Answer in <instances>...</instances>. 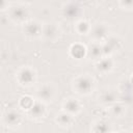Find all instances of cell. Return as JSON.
Instances as JSON below:
<instances>
[{"label": "cell", "instance_id": "cell-1", "mask_svg": "<svg viewBox=\"0 0 133 133\" xmlns=\"http://www.w3.org/2000/svg\"><path fill=\"white\" fill-rule=\"evenodd\" d=\"M71 87L76 95L80 97H87L96 90L97 81L89 73H82L72 79Z\"/></svg>", "mask_w": 133, "mask_h": 133}, {"label": "cell", "instance_id": "cell-2", "mask_svg": "<svg viewBox=\"0 0 133 133\" xmlns=\"http://www.w3.org/2000/svg\"><path fill=\"white\" fill-rule=\"evenodd\" d=\"M15 79L20 86L28 88L36 83L37 72L31 65H22L17 70L15 74Z\"/></svg>", "mask_w": 133, "mask_h": 133}, {"label": "cell", "instance_id": "cell-3", "mask_svg": "<svg viewBox=\"0 0 133 133\" xmlns=\"http://www.w3.org/2000/svg\"><path fill=\"white\" fill-rule=\"evenodd\" d=\"M58 95V87L53 82H44L41 85H38L34 91L35 99L48 104L53 103L56 100V97Z\"/></svg>", "mask_w": 133, "mask_h": 133}, {"label": "cell", "instance_id": "cell-4", "mask_svg": "<svg viewBox=\"0 0 133 133\" xmlns=\"http://www.w3.org/2000/svg\"><path fill=\"white\" fill-rule=\"evenodd\" d=\"M6 14H7V18L9 19V21L17 25H23L26 21L30 19L29 18L30 11H29L28 6L25 4H21V3L10 5Z\"/></svg>", "mask_w": 133, "mask_h": 133}, {"label": "cell", "instance_id": "cell-5", "mask_svg": "<svg viewBox=\"0 0 133 133\" xmlns=\"http://www.w3.org/2000/svg\"><path fill=\"white\" fill-rule=\"evenodd\" d=\"M110 25L106 22H96L91 24V28L89 31V38L91 42L104 43L111 34Z\"/></svg>", "mask_w": 133, "mask_h": 133}, {"label": "cell", "instance_id": "cell-6", "mask_svg": "<svg viewBox=\"0 0 133 133\" xmlns=\"http://www.w3.org/2000/svg\"><path fill=\"white\" fill-rule=\"evenodd\" d=\"M22 27V33L28 39H37L42 38L43 32V23L35 19H29L26 21Z\"/></svg>", "mask_w": 133, "mask_h": 133}, {"label": "cell", "instance_id": "cell-7", "mask_svg": "<svg viewBox=\"0 0 133 133\" xmlns=\"http://www.w3.org/2000/svg\"><path fill=\"white\" fill-rule=\"evenodd\" d=\"M97 101L99 105L102 107H109L113 103L119 101V94L118 90L114 87H106L103 88L97 96Z\"/></svg>", "mask_w": 133, "mask_h": 133}, {"label": "cell", "instance_id": "cell-8", "mask_svg": "<svg viewBox=\"0 0 133 133\" xmlns=\"http://www.w3.org/2000/svg\"><path fill=\"white\" fill-rule=\"evenodd\" d=\"M61 29L59 27V24L56 22H44L43 23V32H42V38L46 42L50 43H56L60 38Z\"/></svg>", "mask_w": 133, "mask_h": 133}, {"label": "cell", "instance_id": "cell-9", "mask_svg": "<svg viewBox=\"0 0 133 133\" xmlns=\"http://www.w3.org/2000/svg\"><path fill=\"white\" fill-rule=\"evenodd\" d=\"M22 122H23V114L19 109L8 108L4 110L2 113V123L7 127L10 128L19 127L21 126Z\"/></svg>", "mask_w": 133, "mask_h": 133}, {"label": "cell", "instance_id": "cell-10", "mask_svg": "<svg viewBox=\"0 0 133 133\" xmlns=\"http://www.w3.org/2000/svg\"><path fill=\"white\" fill-rule=\"evenodd\" d=\"M61 110L68 112L74 116H77L82 112L83 104L78 98L70 96V97H66L63 99V101L61 103Z\"/></svg>", "mask_w": 133, "mask_h": 133}, {"label": "cell", "instance_id": "cell-11", "mask_svg": "<svg viewBox=\"0 0 133 133\" xmlns=\"http://www.w3.org/2000/svg\"><path fill=\"white\" fill-rule=\"evenodd\" d=\"M27 115L34 121H41L43 118L46 117L47 113H48V109H47V104L35 99L33 105L29 108V110L26 112Z\"/></svg>", "mask_w": 133, "mask_h": 133}, {"label": "cell", "instance_id": "cell-12", "mask_svg": "<svg viewBox=\"0 0 133 133\" xmlns=\"http://www.w3.org/2000/svg\"><path fill=\"white\" fill-rule=\"evenodd\" d=\"M95 68L98 73L102 75H108L113 72L115 68V60L112 56H103L96 61Z\"/></svg>", "mask_w": 133, "mask_h": 133}, {"label": "cell", "instance_id": "cell-13", "mask_svg": "<svg viewBox=\"0 0 133 133\" xmlns=\"http://www.w3.org/2000/svg\"><path fill=\"white\" fill-rule=\"evenodd\" d=\"M103 44V52H104V56H112L115 52H117L118 50H121L123 42L119 37L117 36H112L110 35Z\"/></svg>", "mask_w": 133, "mask_h": 133}, {"label": "cell", "instance_id": "cell-14", "mask_svg": "<svg viewBox=\"0 0 133 133\" xmlns=\"http://www.w3.org/2000/svg\"><path fill=\"white\" fill-rule=\"evenodd\" d=\"M75 117L76 116H74V115H72V114H70V113H68L63 110H60L59 112H57L54 115V122L60 128L68 129V128H71L74 125Z\"/></svg>", "mask_w": 133, "mask_h": 133}, {"label": "cell", "instance_id": "cell-15", "mask_svg": "<svg viewBox=\"0 0 133 133\" xmlns=\"http://www.w3.org/2000/svg\"><path fill=\"white\" fill-rule=\"evenodd\" d=\"M61 11H62V16L65 19L76 20L81 14V6L77 3H75V2H69V3H65L62 6Z\"/></svg>", "mask_w": 133, "mask_h": 133}, {"label": "cell", "instance_id": "cell-16", "mask_svg": "<svg viewBox=\"0 0 133 133\" xmlns=\"http://www.w3.org/2000/svg\"><path fill=\"white\" fill-rule=\"evenodd\" d=\"M107 109H108V114L110 116L121 119L126 116L127 111H128V106L124 102L117 101V102L113 103L112 105H110L109 107H107Z\"/></svg>", "mask_w": 133, "mask_h": 133}, {"label": "cell", "instance_id": "cell-17", "mask_svg": "<svg viewBox=\"0 0 133 133\" xmlns=\"http://www.w3.org/2000/svg\"><path fill=\"white\" fill-rule=\"evenodd\" d=\"M87 47V57L94 60H98L104 56L103 52V44L98 42H91L86 46Z\"/></svg>", "mask_w": 133, "mask_h": 133}, {"label": "cell", "instance_id": "cell-18", "mask_svg": "<svg viewBox=\"0 0 133 133\" xmlns=\"http://www.w3.org/2000/svg\"><path fill=\"white\" fill-rule=\"evenodd\" d=\"M111 123L105 118H98L90 124V131L95 133H106L112 131Z\"/></svg>", "mask_w": 133, "mask_h": 133}, {"label": "cell", "instance_id": "cell-19", "mask_svg": "<svg viewBox=\"0 0 133 133\" xmlns=\"http://www.w3.org/2000/svg\"><path fill=\"white\" fill-rule=\"evenodd\" d=\"M69 54L72 58L80 60L87 56V47L81 43L73 44L69 49Z\"/></svg>", "mask_w": 133, "mask_h": 133}, {"label": "cell", "instance_id": "cell-20", "mask_svg": "<svg viewBox=\"0 0 133 133\" xmlns=\"http://www.w3.org/2000/svg\"><path fill=\"white\" fill-rule=\"evenodd\" d=\"M91 23L86 19H78L74 23V31L79 35H88Z\"/></svg>", "mask_w": 133, "mask_h": 133}, {"label": "cell", "instance_id": "cell-21", "mask_svg": "<svg viewBox=\"0 0 133 133\" xmlns=\"http://www.w3.org/2000/svg\"><path fill=\"white\" fill-rule=\"evenodd\" d=\"M35 101V97H32L30 95H24L22 96L19 101H18V107L21 109V110H24L25 112H27L29 110V108L33 105Z\"/></svg>", "mask_w": 133, "mask_h": 133}, {"label": "cell", "instance_id": "cell-22", "mask_svg": "<svg viewBox=\"0 0 133 133\" xmlns=\"http://www.w3.org/2000/svg\"><path fill=\"white\" fill-rule=\"evenodd\" d=\"M118 7L125 11H132L133 0H118Z\"/></svg>", "mask_w": 133, "mask_h": 133}, {"label": "cell", "instance_id": "cell-23", "mask_svg": "<svg viewBox=\"0 0 133 133\" xmlns=\"http://www.w3.org/2000/svg\"><path fill=\"white\" fill-rule=\"evenodd\" d=\"M9 7H10V4L8 0H0V10L2 12H6Z\"/></svg>", "mask_w": 133, "mask_h": 133}, {"label": "cell", "instance_id": "cell-24", "mask_svg": "<svg viewBox=\"0 0 133 133\" xmlns=\"http://www.w3.org/2000/svg\"><path fill=\"white\" fill-rule=\"evenodd\" d=\"M129 82L131 83V85L133 86V74L131 75V77H130V79H129Z\"/></svg>", "mask_w": 133, "mask_h": 133}]
</instances>
